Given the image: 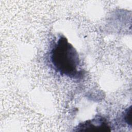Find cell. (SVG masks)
I'll return each mask as SVG.
<instances>
[{
	"instance_id": "cell-1",
	"label": "cell",
	"mask_w": 132,
	"mask_h": 132,
	"mask_svg": "<svg viewBox=\"0 0 132 132\" xmlns=\"http://www.w3.org/2000/svg\"><path fill=\"white\" fill-rule=\"evenodd\" d=\"M53 69L62 76L79 79L84 73L78 53L62 35L53 41L48 54Z\"/></svg>"
},
{
	"instance_id": "cell-2",
	"label": "cell",
	"mask_w": 132,
	"mask_h": 132,
	"mask_svg": "<svg viewBox=\"0 0 132 132\" xmlns=\"http://www.w3.org/2000/svg\"><path fill=\"white\" fill-rule=\"evenodd\" d=\"M74 129L77 131H110L111 126L104 117L95 116L93 119L80 123Z\"/></svg>"
},
{
	"instance_id": "cell-3",
	"label": "cell",
	"mask_w": 132,
	"mask_h": 132,
	"mask_svg": "<svg viewBox=\"0 0 132 132\" xmlns=\"http://www.w3.org/2000/svg\"><path fill=\"white\" fill-rule=\"evenodd\" d=\"M131 106H129L127 108L123 114V120L130 127L131 126Z\"/></svg>"
}]
</instances>
